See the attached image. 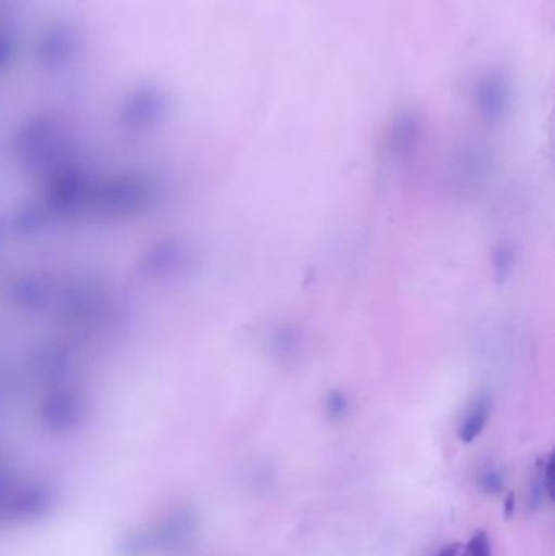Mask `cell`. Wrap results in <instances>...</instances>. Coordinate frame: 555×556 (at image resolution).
Returning a JSON list of instances; mask_svg holds the SVG:
<instances>
[{
  "mask_svg": "<svg viewBox=\"0 0 555 556\" xmlns=\"http://www.w3.org/2000/svg\"><path fill=\"white\" fill-rule=\"evenodd\" d=\"M514 100V84L504 68H488L472 85V103L485 123H501Z\"/></svg>",
  "mask_w": 555,
  "mask_h": 556,
  "instance_id": "3957f363",
  "label": "cell"
},
{
  "mask_svg": "<svg viewBox=\"0 0 555 556\" xmlns=\"http://www.w3.org/2000/svg\"><path fill=\"white\" fill-rule=\"evenodd\" d=\"M18 54V36L10 23L0 20V74L9 71Z\"/></svg>",
  "mask_w": 555,
  "mask_h": 556,
  "instance_id": "5b68a950",
  "label": "cell"
},
{
  "mask_svg": "<svg viewBox=\"0 0 555 556\" xmlns=\"http://www.w3.org/2000/svg\"><path fill=\"white\" fill-rule=\"evenodd\" d=\"M85 51V33L75 20L54 16L36 31L31 45L33 64L46 74L71 71Z\"/></svg>",
  "mask_w": 555,
  "mask_h": 556,
  "instance_id": "6da1fadb",
  "label": "cell"
},
{
  "mask_svg": "<svg viewBox=\"0 0 555 556\" xmlns=\"http://www.w3.org/2000/svg\"><path fill=\"white\" fill-rule=\"evenodd\" d=\"M169 100L165 88L155 81L134 85L119 106V117L127 127L147 129L162 123L168 113Z\"/></svg>",
  "mask_w": 555,
  "mask_h": 556,
  "instance_id": "7a4b0ae2",
  "label": "cell"
},
{
  "mask_svg": "<svg viewBox=\"0 0 555 556\" xmlns=\"http://www.w3.org/2000/svg\"><path fill=\"white\" fill-rule=\"evenodd\" d=\"M489 414H491V405H489L488 401L476 402L471 410L466 415L465 420L459 425V440L463 443L475 441L484 430L485 424L489 420Z\"/></svg>",
  "mask_w": 555,
  "mask_h": 556,
  "instance_id": "277c9868",
  "label": "cell"
},
{
  "mask_svg": "<svg viewBox=\"0 0 555 556\" xmlns=\"http://www.w3.org/2000/svg\"><path fill=\"white\" fill-rule=\"evenodd\" d=\"M481 486L485 493H492V495L501 493L504 490V479H502L501 472L499 470H488V472L482 473Z\"/></svg>",
  "mask_w": 555,
  "mask_h": 556,
  "instance_id": "52a82bcc",
  "label": "cell"
},
{
  "mask_svg": "<svg viewBox=\"0 0 555 556\" xmlns=\"http://www.w3.org/2000/svg\"><path fill=\"white\" fill-rule=\"evenodd\" d=\"M462 556H492V545L489 541L485 532H476L468 544H466L465 551Z\"/></svg>",
  "mask_w": 555,
  "mask_h": 556,
  "instance_id": "8992f818",
  "label": "cell"
}]
</instances>
